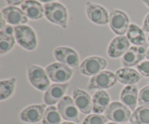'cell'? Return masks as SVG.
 Instances as JSON below:
<instances>
[{
  "label": "cell",
  "instance_id": "6da1fadb",
  "mask_svg": "<svg viewBox=\"0 0 149 124\" xmlns=\"http://www.w3.org/2000/svg\"><path fill=\"white\" fill-rule=\"evenodd\" d=\"M45 16L48 21L58 25L63 29L68 27V14L67 8L60 2H52L45 4Z\"/></svg>",
  "mask_w": 149,
  "mask_h": 124
},
{
  "label": "cell",
  "instance_id": "7a4b0ae2",
  "mask_svg": "<svg viewBox=\"0 0 149 124\" xmlns=\"http://www.w3.org/2000/svg\"><path fill=\"white\" fill-rule=\"evenodd\" d=\"M27 76L30 84L36 89L40 91H46L50 87V79L42 67L34 64L27 65Z\"/></svg>",
  "mask_w": 149,
  "mask_h": 124
},
{
  "label": "cell",
  "instance_id": "3957f363",
  "mask_svg": "<svg viewBox=\"0 0 149 124\" xmlns=\"http://www.w3.org/2000/svg\"><path fill=\"white\" fill-rule=\"evenodd\" d=\"M14 30L16 42L23 49L27 51H33L37 47V36L31 26L26 25L15 26Z\"/></svg>",
  "mask_w": 149,
  "mask_h": 124
},
{
  "label": "cell",
  "instance_id": "277c9868",
  "mask_svg": "<svg viewBox=\"0 0 149 124\" xmlns=\"http://www.w3.org/2000/svg\"><path fill=\"white\" fill-rule=\"evenodd\" d=\"M46 72L50 81L57 84H64L71 80L74 69L61 62H53L46 68Z\"/></svg>",
  "mask_w": 149,
  "mask_h": 124
},
{
  "label": "cell",
  "instance_id": "5b68a950",
  "mask_svg": "<svg viewBox=\"0 0 149 124\" xmlns=\"http://www.w3.org/2000/svg\"><path fill=\"white\" fill-rule=\"evenodd\" d=\"M105 116L110 121L123 123L130 120L132 116L130 109L120 102H113L105 111Z\"/></svg>",
  "mask_w": 149,
  "mask_h": 124
},
{
  "label": "cell",
  "instance_id": "8992f818",
  "mask_svg": "<svg viewBox=\"0 0 149 124\" xmlns=\"http://www.w3.org/2000/svg\"><path fill=\"white\" fill-rule=\"evenodd\" d=\"M107 60L100 56H90L80 64L79 71L86 76H94L102 72L107 67Z\"/></svg>",
  "mask_w": 149,
  "mask_h": 124
},
{
  "label": "cell",
  "instance_id": "52a82bcc",
  "mask_svg": "<svg viewBox=\"0 0 149 124\" xmlns=\"http://www.w3.org/2000/svg\"><path fill=\"white\" fill-rule=\"evenodd\" d=\"M117 81L116 74L109 71H103L92 77L88 84V89H108L114 87Z\"/></svg>",
  "mask_w": 149,
  "mask_h": 124
},
{
  "label": "cell",
  "instance_id": "ba28073f",
  "mask_svg": "<svg viewBox=\"0 0 149 124\" xmlns=\"http://www.w3.org/2000/svg\"><path fill=\"white\" fill-rule=\"evenodd\" d=\"M53 55L58 62L67 65L74 70L79 68V56L72 48L58 46L54 50Z\"/></svg>",
  "mask_w": 149,
  "mask_h": 124
},
{
  "label": "cell",
  "instance_id": "9c48e42d",
  "mask_svg": "<svg viewBox=\"0 0 149 124\" xmlns=\"http://www.w3.org/2000/svg\"><path fill=\"white\" fill-rule=\"evenodd\" d=\"M130 25V18L125 12L120 10L111 11L109 26L115 34L124 36L127 33Z\"/></svg>",
  "mask_w": 149,
  "mask_h": 124
},
{
  "label": "cell",
  "instance_id": "30bf717a",
  "mask_svg": "<svg viewBox=\"0 0 149 124\" xmlns=\"http://www.w3.org/2000/svg\"><path fill=\"white\" fill-rule=\"evenodd\" d=\"M86 14L92 23L99 26H105L109 23L110 14L107 10L100 4L88 1L86 2Z\"/></svg>",
  "mask_w": 149,
  "mask_h": 124
},
{
  "label": "cell",
  "instance_id": "8fae6325",
  "mask_svg": "<svg viewBox=\"0 0 149 124\" xmlns=\"http://www.w3.org/2000/svg\"><path fill=\"white\" fill-rule=\"evenodd\" d=\"M58 109L61 117L66 121H71L79 123V111L77 107L74 103V100L69 96H65L58 103Z\"/></svg>",
  "mask_w": 149,
  "mask_h": 124
},
{
  "label": "cell",
  "instance_id": "7c38bea8",
  "mask_svg": "<svg viewBox=\"0 0 149 124\" xmlns=\"http://www.w3.org/2000/svg\"><path fill=\"white\" fill-rule=\"evenodd\" d=\"M147 49L143 46H130L122 56V63L125 68L134 67L139 65L146 57Z\"/></svg>",
  "mask_w": 149,
  "mask_h": 124
},
{
  "label": "cell",
  "instance_id": "4fadbf2b",
  "mask_svg": "<svg viewBox=\"0 0 149 124\" xmlns=\"http://www.w3.org/2000/svg\"><path fill=\"white\" fill-rule=\"evenodd\" d=\"M69 83L64 84H54L50 85L48 89L45 91L44 94V101L47 105L52 106L59 103L64 97L66 93Z\"/></svg>",
  "mask_w": 149,
  "mask_h": 124
},
{
  "label": "cell",
  "instance_id": "5bb4252c",
  "mask_svg": "<svg viewBox=\"0 0 149 124\" xmlns=\"http://www.w3.org/2000/svg\"><path fill=\"white\" fill-rule=\"evenodd\" d=\"M46 109V104L28 106L22 110L20 114V118L21 121L26 123H37L42 120Z\"/></svg>",
  "mask_w": 149,
  "mask_h": 124
},
{
  "label": "cell",
  "instance_id": "9a60e30c",
  "mask_svg": "<svg viewBox=\"0 0 149 124\" xmlns=\"http://www.w3.org/2000/svg\"><path fill=\"white\" fill-rule=\"evenodd\" d=\"M1 14L10 26H21L29 22V18L23 10L15 6L4 7L1 10Z\"/></svg>",
  "mask_w": 149,
  "mask_h": 124
},
{
  "label": "cell",
  "instance_id": "2e32d148",
  "mask_svg": "<svg viewBox=\"0 0 149 124\" xmlns=\"http://www.w3.org/2000/svg\"><path fill=\"white\" fill-rule=\"evenodd\" d=\"M130 47V42L125 36H118L112 39L107 49L109 57L116 59L123 56Z\"/></svg>",
  "mask_w": 149,
  "mask_h": 124
},
{
  "label": "cell",
  "instance_id": "e0dca14e",
  "mask_svg": "<svg viewBox=\"0 0 149 124\" xmlns=\"http://www.w3.org/2000/svg\"><path fill=\"white\" fill-rule=\"evenodd\" d=\"M73 100L78 110L85 115L90 114L93 111V100L90 94L80 89H74L72 92Z\"/></svg>",
  "mask_w": 149,
  "mask_h": 124
},
{
  "label": "cell",
  "instance_id": "ac0fdd59",
  "mask_svg": "<svg viewBox=\"0 0 149 124\" xmlns=\"http://www.w3.org/2000/svg\"><path fill=\"white\" fill-rule=\"evenodd\" d=\"M14 28L7 25L0 30V55H4L8 53L15 44Z\"/></svg>",
  "mask_w": 149,
  "mask_h": 124
},
{
  "label": "cell",
  "instance_id": "d6986e66",
  "mask_svg": "<svg viewBox=\"0 0 149 124\" xmlns=\"http://www.w3.org/2000/svg\"><path fill=\"white\" fill-rule=\"evenodd\" d=\"M138 89L136 85H127L124 87L120 94L121 103L131 111H135L137 108V105L138 104Z\"/></svg>",
  "mask_w": 149,
  "mask_h": 124
},
{
  "label": "cell",
  "instance_id": "ffe728a7",
  "mask_svg": "<svg viewBox=\"0 0 149 124\" xmlns=\"http://www.w3.org/2000/svg\"><path fill=\"white\" fill-rule=\"evenodd\" d=\"M21 10L31 20H39L45 15L44 6L36 0H26L21 4Z\"/></svg>",
  "mask_w": 149,
  "mask_h": 124
},
{
  "label": "cell",
  "instance_id": "44dd1931",
  "mask_svg": "<svg viewBox=\"0 0 149 124\" xmlns=\"http://www.w3.org/2000/svg\"><path fill=\"white\" fill-rule=\"evenodd\" d=\"M117 81L125 85H135L142 78V75L136 70L130 68H122L116 72Z\"/></svg>",
  "mask_w": 149,
  "mask_h": 124
},
{
  "label": "cell",
  "instance_id": "7402d4cb",
  "mask_svg": "<svg viewBox=\"0 0 149 124\" xmlns=\"http://www.w3.org/2000/svg\"><path fill=\"white\" fill-rule=\"evenodd\" d=\"M93 111L94 113L102 114L111 104V98L107 91L105 90H97L93 95Z\"/></svg>",
  "mask_w": 149,
  "mask_h": 124
},
{
  "label": "cell",
  "instance_id": "603a6c76",
  "mask_svg": "<svg viewBox=\"0 0 149 124\" xmlns=\"http://www.w3.org/2000/svg\"><path fill=\"white\" fill-rule=\"evenodd\" d=\"M127 37L135 46H143L146 41L144 30L135 23L130 25L127 31Z\"/></svg>",
  "mask_w": 149,
  "mask_h": 124
},
{
  "label": "cell",
  "instance_id": "cb8c5ba5",
  "mask_svg": "<svg viewBox=\"0 0 149 124\" xmlns=\"http://www.w3.org/2000/svg\"><path fill=\"white\" fill-rule=\"evenodd\" d=\"M15 78H10L2 80L0 82V100L4 101L13 96L15 90Z\"/></svg>",
  "mask_w": 149,
  "mask_h": 124
},
{
  "label": "cell",
  "instance_id": "d4e9b609",
  "mask_svg": "<svg viewBox=\"0 0 149 124\" xmlns=\"http://www.w3.org/2000/svg\"><path fill=\"white\" fill-rule=\"evenodd\" d=\"M131 123L149 124V105L139 106L130 118Z\"/></svg>",
  "mask_w": 149,
  "mask_h": 124
},
{
  "label": "cell",
  "instance_id": "484cf974",
  "mask_svg": "<svg viewBox=\"0 0 149 124\" xmlns=\"http://www.w3.org/2000/svg\"><path fill=\"white\" fill-rule=\"evenodd\" d=\"M61 117L58 107L55 105L47 107L42 118V124H61Z\"/></svg>",
  "mask_w": 149,
  "mask_h": 124
},
{
  "label": "cell",
  "instance_id": "4316f807",
  "mask_svg": "<svg viewBox=\"0 0 149 124\" xmlns=\"http://www.w3.org/2000/svg\"><path fill=\"white\" fill-rule=\"evenodd\" d=\"M108 121L109 120L105 116L93 113L87 116L83 121L82 124H106Z\"/></svg>",
  "mask_w": 149,
  "mask_h": 124
},
{
  "label": "cell",
  "instance_id": "83f0119b",
  "mask_svg": "<svg viewBox=\"0 0 149 124\" xmlns=\"http://www.w3.org/2000/svg\"><path fill=\"white\" fill-rule=\"evenodd\" d=\"M138 105L139 106L149 105V85L143 87L139 91Z\"/></svg>",
  "mask_w": 149,
  "mask_h": 124
},
{
  "label": "cell",
  "instance_id": "f1b7e54d",
  "mask_svg": "<svg viewBox=\"0 0 149 124\" xmlns=\"http://www.w3.org/2000/svg\"><path fill=\"white\" fill-rule=\"evenodd\" d=\"M137 69L142 76L149 78V60L143 61L137 65Z\"/></svg>",
  "mask_w": 149,
  "mask_h": 124
},
{
  "label": "cell",
  "instance_id": "f546056e",
  "mask_svg": "<svg viewBox=\"0 0 149 124\" xmlns=\"http://www.w3.org/2000/svg\"><path fill=\"white\" fill-rule=\"evenodd\" d=\"M142 29L144 31L148 32L149 33V13L146 16L145 19H144Z\"/></svg>",
  "mask_w": 149,
  "mask_h": 124
},
{
  "label": "cell",
  "instance_id": "4dcf8cb0",
  "mask_svg": "<svg viewBox=\"0 0 149 124\" xmlns=\"http://www.w3.org/2000/svg\"><path fill=\"white\" fill-rule=\"evenodd\" d=\"M7 3L10 6H18L20 4H22L23 2L26 1V0H6Z\"/></svg>",
  "mask_w": 149,
  "mask_h": 124
},
{
  "label": "cell",
  "instance_id": "1f68e13d",
  "mask_svg": "<svg viewBox=\"0 0 149 124\" xmlns=\"http://www.w3.org/2000/svg\"><path fill=\"white\" fill-rule=\"evenodd\" d=\"M6 23H7V22H6L5 19L4 18L3 15L1 14V24H0V29L4 28L7 26V25H6Z\"/></svg>",
  "mask_w": 149,
  "mask_h": 124
},
{
  "label": "cell",
  "instance_id": "d6a6232c",
  "mask_svg": "<svg viewBox=\"0 0 149 124\" xmlns=\"http://www.w3.org/2000/svg\"><path fill=\"white\" fill-rule=\"evenodd\" d=\"M39 1H40L41 3H45V4H49V3L55 2L56 0H38Z\"/></svg>",
  "mask_w": 149,
  "mask_h": 124
},
{
  "label": "cell",
  "instance_id": "836d02e7",
  "mask_svg": "<svg viewBox=\"0 0 149 124\" xmlns=\"http://www.w3.org/2000/svg\"><path fill=\"white\" fill-rule=\"evenodd\" d=\"M142 1L143 2L144 4H145L149 8V0H142Z\"/></svg>",
  "mask_w": 149,
  "mask_h": 124
},
{
  "label": "cell",
  "instance_id": "e575fe53",
  "mask_svg": "<svg viewBox=\"0 0 149 124\" xmlns=\"http://www.w3.org/2000/svg\"><path fill=\"white\" fill-rule=\"evenodd\" d=\"M61 124H78V123H74V122H71V121H65V122H63V123H61Z\"/></svg>",
  "mask_w": 149,
  "mask_h": 124
},
{
  "label": "cell",
  "instance_id": "d590c367",
  "mask_svg": "<svg viewBox=\"0 0 149 124\" xmlns=\"http://www.w3.org/2000/svg\"><path fill=\"white\" fill-rule=\"evenodd\" d=\"M146 58L149 60V48L148 49V50H147V53H146Z\"/></svg>",
  "mask_w": 149,
  "mask_h": 124
},
{
  "label": "cell",
  "instance_id": "8d00e7d4",
  "mask_svg": "<svg viewBox=\"0 0 149 124\" xmlns=\"http://www.w3.org/2000/svg\"><path fill=\"white\" fill-rule=\"evenodd\" d=\"M106 124H116V123H113V122H110V123H107Z\"/></svg>",
  "mask_w": 149,
  "mask_h": 124
},
{
  "label": "cell",
  "instance_id": "74e56055",
  "mask_svg": "<svg viewBox=\"0 0 149 124\" xmlns=\"http://www.w3.org/2000/svg\"><path fill=\"white\" fill-rule=\"evenodd\" d=\"M148 42H149V36H148Z\"/></svg>",
  "mask_w": 149,
  "mask_h": 124
},
{
  "label": "cell",
  "instance_id": "f35d334b",
  "mask_svg": "<svg viewBox=\"0 0 149 124\" xmlns=\"http://www.w3.org/2000/svg\"><path fill=\"white\" fill-rule=\"evenodd\" d=\"M128 124H133V123H128Z\"/></svg>",
  "mask_w": 149,
  "mask_h": 124
},
{
  "label": "cell",
  "instance_id": "ab89813d",
  "mask_svg": "<svg viewBox=\"0 0 149 124\" xmlns=\"http://www.w3.org/2000/svg\"><path fill=\"white\" fill-rule=\"evenodd\" d=\"M148 81H149V80H148Z\"/></svg>",
  "mask_w": 149,
  "mask_h": 124
}]
</instances>
